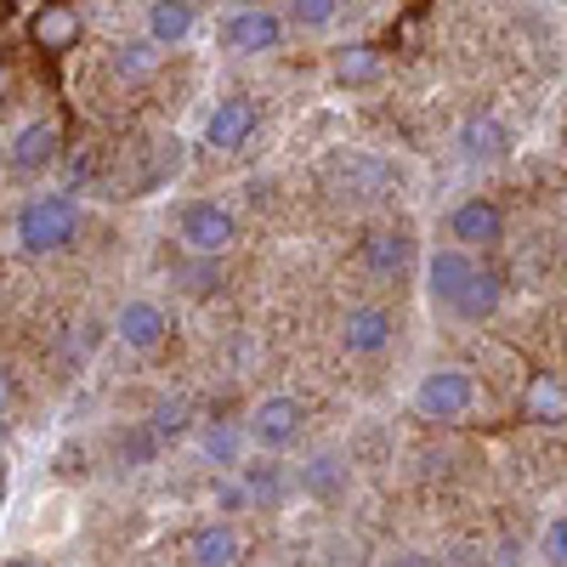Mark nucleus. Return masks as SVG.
<instances>
[{
  "mask_svg": "<svg viewBox=\"0 0 567 567\" xmlns=\"http://www.w3.org/2000/svg\"><path fill=\"white\" fill-rule=\"evenodd\" d=\"M80 233V205L74 194H34L18 210V250L23 256H58Z\"/></svg>",
  "mask_w": 567,
  "mask_h": 567,
  "instance_id": "nucleus-1",
  "label": "nucleus"
},
{
  "mask_svg": "<svg viewBox=\"0 0 567 567\" xmlns=\"http://www.w3.org/2000/svg\"><path fill=\"white\" fill-rule=\"evenodd\" d=\"M409 403H414L420 420L454 425V420H465L471 409H477V381H471V369H460V363H437V369H425L414 381Z\"/></svg>",
  "mask_w": 567,
  "mask_h": 567,
  "instance_id": "nucleus-2",
  "label": "nucleus"
},
{
  "mask_svg": "<svg viewBox=\"0 0 567 567\" xmlns=\"http://www.w3.org/2000/svg\"><path fill=\"white\" fill-rule=\"evenodd\" d=\"M176 239H182L187 256L221 261L233 250V239H239V216H233L227 205H216V199H187L176 210Z\"/></svg>",
  "mask_w": 567,
  "mask_h": 567,
  "instance_id": "nucleus-3",
  "label": "nucleus"
},
{
  "mask_svg": "<svg viewBox=\"0 0 567 567\" xmlns=\"http://www.w3.org/2000/svg\"><path fill=\"white\" fill-rule=\"evenodd\" d=\"M250 443L261 449V454H284V449H296L301 443V432H307V403L301 398H290V392H278V398H261L256 409H250Z\"/></svg>",
  "mask_w": 567,
  "mask_h": 567,
  "instance_id": "nucleus-4",
  "label": "nucleus"
},
{
  "mask_svg": "<svg viewBox=\"0 0 567 567\" xmlns=\"http://www.w3.org/2000/svg\"><path fill=\"white\" fill-rule=\"evenodd\" d=\"M477 272H483V261L471 256V250H460V245H437L432 256H425V296H432L437 312L454 318L460 296L471 290V278H477Z\"/></svg>",
  "mask_w": 567,
  "mask_h": 567,
  "instance_id": "nucleus-5",
  "label": "nucleus"
},
{
  "mask_svg": "<svg viewBox=\"0 0 567 567\" xmlns=\"http://www.w3.org/2000/svg\"><path fill=\"white\" fill-rule=\"evenodd\" d=\"M284 34H290V23H284V12H272V7H239V12H227V23H221V40H227L239 58H267V52H278Z\"/></svg>",
  "mask_w": 567,
  "mask_h": 567,
  "instance_id": "nucleus-6",
  "label": "nucleus"
},
{
  "mask_svg": "<svg viewBox=\"0 0 567 567\" xmlns=\"http://www.w3.org/2000/svg\"><path fill=\"white\" fill-rule=\"evenodd\" d=\"M449 239L460 245V250H494L499 239H505V210L494 205V199H465V205H454V216H449Z\"/></svg>",
  "mask_w": 567,
  "mask_h": 567,
  "instance_id": "nucleus-7",
  "label": "nucleus"
},
{
  "mask_svg": "<svg viewBox=\"0 0 567 567\" xmlns=\"http://www.w3.org/2000/svg\"><path fill=\"white\" fill-rule=\"evenodd\" d=\"M114 336H120L131 352H159V347H165V336H171V318H165V307H159V301L131 296V301L114 312Z\"/></svg>",
  "mask_w": 567,
  "mask_h": 567,
  "instance_id": "nucleus-8",
  "label": "nucleus"
},
{
  "mask_svg": "<svg viewBox=\"0 0 567 567\" xmlns=\"http://www.w3.org/2000/svg\"><path fill=\"white\" fill-rule=\"evenodd\" d=\"M256 125H261V109L250 97H221L210 109V120H205V142L216 154H233V148H245V142L256 136Z\"/></svg>",
  "mask_w": 567,
  "mask_h": 567,
  "instance_id": "nucleus-9",
  "label": "nucleus"
},
{
  "mask_svg": "<svg viewBox=\"0 0 567 567\" xmlns=\"http://www.w3.org/2000/svg\"><path fill=\"white\" fill-rule=\"evenodd\" d=\"M58 148H63L58 125L52 120H29V125H18L12 148H7V171L12 176H34V171H45V165L58 159Z\"/></svg>",
  "mask_w": 567,
  "mask_h": 567,
  "instance_id": "nucleus-10",
  "label": "nucleus"
},
{
  "mask_svg": "<svg viewBox=\"0 0 567 567\" xmlns=\"http://www.w3.org/2000/svg\"><path fill=\"white\" fill-rule=\"evenodd\" d=\"M245 556H250V539L233 523H221V516L187 539V561L194 567H245Z\"/></svg>",
  "mask_w": 567,
  "mask_h": 567,
  "instance_id": "nucleus-11",
  "label": "nucleus"
},
{
  "mask_svg": "<svg viewBox=\"0 0 567 567\" xmlns=\"http://www.w3.org/2000/svg\"><path fill=\"white\" fill-rule=\"evenodd\" d=\"M454 148H460L471 165H499V159L511 154V131H505V120H494V114H465L460 131H454Z\"/></svg>",
  "mask_w": 567,
  "mask_h": 567,
  "instance_id": "nucleus-12",
  "label": "nucleus"
},
{
  "mask_svg": "<svg viewBox=\"0 0 567 567\" xmlns=\"http://www.w3.org/2000/svg\"><path fill=\"white\" fill-rule=\"evenodd\" d=\"M392 336H398V323H392V312H386V307H352V312L341 318V347H347L352 358H374V352H386V347H392Z\"/></svg>",
  "mask_w": 567,
  "mask_h": 567,
  "instance_id": "nucleus-13",
  "label": "nucleus"
},
{
  "mask_svg": "<svg viewBox=\"0 0 567 567\" xmlns=\"http://www.w3.org/2000/svg\"><path fill=\"white\" fill-rule=\"evenodd\" d=\"M409 256H414V239L403 227H381V233L363 239V267H369V278H381V284H398L409 272Z\"/></svg>",
  "mask_w": 567,
  "mask_h": 567,
  "instance_id": "nucleus-14",
  "label": "nucleus"
},
{
  "mask_svg": "<svg viewBox=\"0 0 567 567\" xmlns=\"http://www.w3.org/2000/svg\"><path fill=\"white\" fill-rule=\"evenodd\" d=\"M245 449H250L245 425H233V420H205V425H199V454H205L210 465L233 471V477L245 471Z\"/></svg>",
  "mask_w": 567,
  "mask_h": 567,
  "instance_id": "nucleus-15",
  "label": "nucleus"
},
{
  "mask_svg": "<svg viewBox=\"0 0 567 567\" xmlns=\"http://www.w3.org/2000/svg\"><path fill=\"white\" fill-rule=\"evenodd\" d=\"M142 23H148V40L165 52V45H182L187 34L199 29V7L194 0H154V7L142 12Z\"/></svg>",
  "mask_w": 567,
  "mask_h": 567,
  "instance_id": "nucleus-16",
  "label": "nucleus"
},
{
  "mask_svg": "<svg viewBox=\"0 0 567 567\" xmlns=\"http://www.w3.org/2000/svg\"><path fill=\"white\" fill-rule=\"evenodd\" d=\"M523 420L567 425V381H561V374H534V381L523 386Z\"/></svg>",
  "mask_w": 567,
  "mask_h": 567,
  "instance_id": "nucleus-17",
  "label": "nucleus"
},
{
  "mask_svg": "<svg viewBox=\"0 0 567 567\" xmlns=\"http://www.w3.org/2000/svg\"><path fill=\"white\" fill-rule=\"evenodd\" d=\"M239 483L250 494V511H278L284 499H290V471H284L278 460H256L239 471Z\"/></svg>",
  "mask_w": 567,
  "mask_h": 567,
  "instance_id": "nucleus-18",
  "label": "nucleus"
},
{
  "mask_svg": "<svg viewBox=\"0 0 567 567\" xmlns=\"http://www.w3.org/2000/svg\"><path fill=\"white\" fill-rule=\"evenodd\" d=\"M347 477H352V465H347L336 449H323V454H312V460L301 465L296 488H301V494H312V499H336V494L347 488Z\"/></svg>",
  "mask_w": 567,
  "mask_h": 567,
  "instance_id": "nucleus-19",
  "label": "nucleus"
},
{
  "mask_svg": "<svg viewBox=\"0 0 567 567\" xmlns=\"http://www.w3.org/2000/svg\"><path fill=\"white\" fill-rule=\"evenodd\" d=\"M80 12L74 7H40L34 12V23H29V34H34V45L40 52H69V45H80Z\"/></svg>",
  "mask_w": 567,
  "mask_h": 567,
  "instance_id": "nucleus-20",
  "label": "nucleus"
},
{
  "mask_svg": "<svg viewBox=\"0 0 567 567\" xmlns=\"http://www.w3.org/2000/svg\"><path fill=\"white\" fill-rule=\"evenodd\" d=\"M159 74V45L142 34V40H125V45H114V80H125V85H142V80H154Z\"/></svg>",
  "mask_w": 567,
  "mask_h": 567,
  "instance_id": "nucleus-21",
  "label": "nucleus"
},
{
  "mask_svg": "<svg viewBox=\"0 0 567 567\" xmlns=\"http://www.w3.org/2000/svg\"><path fill=\"white\" fill-rule=\"evenodd\" d=\"M499 312V272H477V278H471V290L460 296V307H454V318L460 323H488Z\"/></svg>",
  "mask_w": 567,
  "mask_h": 567,
  "instance_id": "nucleus-22",
  "label": "nucleus"
},
{
  "mask_svg": "<svg viewBox=\"0 0 567 567\" xmlns=\"http://www.w3.org/2000/svg\"><path fill=\"white\" fill-rule=\"evenodd\" d=\"M329 74H336L341 85H374L381 80V52H374V45H341Z\"/></svg>",
  "mask_w": 567,
  "mask_h": 567,
  "instance_id": "nucleus-23",
  "label": "nucleus"
},
{
  "mask_svg": "<svg viewBox=\"0 0 567 567\" xmlns=\"http://www.w3.org/2000/svg\"><path fill=\"white\" fill-rule=\"evenodd\" d=\"M341 12H347L341 0H290V7H284V23L301 29V34H318V29L336 23Z\"/></svg>",
  "mask_w": 567,
  "mask_h": 567,
  "instance_id": "nucleus-24",
  "label": "nucleus"
},
{
  "mask_svg": "<svg viewBox=\"0 0 567 567\" xmlns=\"http://www.w3.org/2000/svg\"><path fill=\"white\" fill-rule=\"evenodd\" d=\"M187 425H194V414H187V403H182V398H159V403H154V414H148V432H154L159 443L187 437Z\"/></svg>",
  "mask_w": 567,
  "mask_h": 567,
  "instance_id": "nucleus-25",
  "label": "nucleus"
},
{
  "mask_svg": "<svg viewBox=\"0 0 567 567\" xmlns=\"http://www.w3.org/2000/svg\"><path fill=\"white\" fill-rule=\"evenodd\" d=\"M159 449H165V443L148 432V425H131V432L120 437V460H125V465H148Z\"/></svg>",
  "mask_w": 567,
  "mask_h": 567,
  "instance_id": "nucleus-26",
  "label": "nucleus"
},
{
  "mask_svg": "<svg viewBox=\"0 0 567 567\" xmlns=\"http://www.w3.org/2000/svg\"><path fill=\"white\" fill-rule=\"evenodd\" d=\"M539 556L550 567H567V516H550L545 534H539Z\"/></svg>",
  "mask_w": 567,
  "mask_h": 567,
  "instance_id": "nucleus-27",
  "label": "nucleus"
},
{
  "mask_svg": "<svg viewBox=\"0 0 567 567\" xmlns=\"http://www.w3.org/2000/svg\"><path fill=\"white\" fill-rule=\"evenodd\" d=\"M182 284H187V290H194V296H210L216 284H221V267H216V261H199V256H194V261L182 267Z\"/></svg>",
  "mask_w": 567,
  "mask_h": 567,
  "instance_id": "nucleus-28",
  "label": "nucleus"
},
{
  "mask_svg": "<svg viewBox=\"0 0 567 567\" xmlns=\"http://www.w3.org/2000/svg\"><path fill=\"white\" fill-rule=\"evenodd\" d=\"M216 511H221V523H233L239 511H250V494H245V483H239V477L216 483Z\"/></svg>",
  "mask_w": 567,
  "mask_h": 567,
  "instance_id": "nucleus-29",
  "label": "nucleus"
},
{
  "mask_svg": "<svg viewBox=\"0 0 567 567\" xmlns=\"http://www.w3.org/2000/svg\"><path fill=\"white\" fill-rule=\"evenodd\" d=\"M392 567H437V556H425V550H403V556H392Z\"/></svg>",
  "mask_w": 567,
  "mask_h": 567,
  "instance_id": "nucleus-30",
  "label": "nucleus"
},
{
  "mask_svg": "<svg viewBox=\"0 0 567 567\" xmlns=\"http://www.w3.org/2000/svg\"><path fill=\"white\" fill-rule=\"evenodd\" d=\"M7 403H12V381H7V369H0V414H7Z\"/></svg>",
  "mask_w": 567,
  "mask_h": 567,
  "instance_id": "nucleus-31",
  "label": "nucleus"
}]
</instances>
